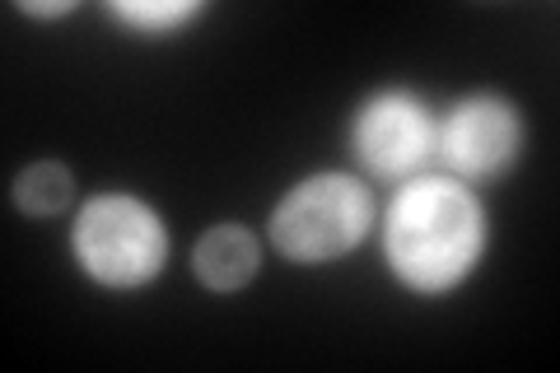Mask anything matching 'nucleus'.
Returning a JSON list of instances; mask_svg holds the SVG:
<instances>
[{
	"instance_id": "nucleus-1",
	"label": "nucleus",
	"mask_w": 560,
	"mask_h": 373,
	"mask_svg": "<svg viewBox=\"0 0 560 373\" xmlns=\"http://www.w3.org/2000/svg\"><path fill=\"white\" fill-rule=\"evenodd\" d=\"M486 247V210L458 177H416L388 210V261L416 294H448Z\"/></svg>"
},
{
	"instance_id": "nucleus-2",
	"label": "nucleus",
	"mask_w": 560,
	"mask_h": 373,
	"mask_svg": "<svg viewBox=\"0 0 560 373\" xmlns=\"http://www.w3.org/2000/svg\"><path fill=\"white\" fill-rule=\"evenodd\" d=\"M374 220L370 187L346 173L304 177L285 191V201L271 210V243L300 266L337 261L364 238Z\"/></svg>"
},
{
	"instance_id": "nucleus-3",
	"label": "nucleus",
	"mask_w": 560,
	"mask_h": 373,
	"mask_svg": "<svg viewBox=\"0 0 560 373\" xmlns=\"http://www.w3.org/2000/svg\"><path fill=\"white\" fill-rule=\"evenodd\" d=\"M75 257L98 285L113 290H136L160 276L168 257V234L164 220L154 215L145 201L121 197V191H103L75 220Z\"/></svg>"
},
{
	"instance_id": "nucleus-4",
	"label": "nucleus",
	"mask_w": 560,
	"mask_h": 373,
	"mask_svg": "<svg viewBox=\"0 0 560 373\" xmlns=\"http://www.w3.org/2000/svg\"><path fill=\"white\" fill-rule=\"evenodd\" d=\"M434 136H440L434 117L407 89L374 94L355 113V127H350L360 164L374 177H383V183H397V177H411L416 168H425L434 154Z\"/></svg>"
},
{
	"instance_id": "nucleus-5",
	"label": "nucleus",
	"mask_w": 560,
	"mask_h": 373,
	"mask_svg": "<svg viewBox=\"0 0 560 373\" xmlns=\"http://www.w3.org/2000/svg\"><path fill=\"white\" fill-rule=\"evenodd\" d=\"M523 150V117L514 113L510 98L477 94L458 103L440 136H434V154L444 159V168H453L467 183H490L504 168H514V159Z\"/></svg>"
},
{
	"instance_id": "nucleus-6",
	"label": "nucleus",
	"mask_w": 560,
	"mask_h": 373,
	"mask_svg": "<svg viewBox=\"0 0 560 373\" xmlns=\"http://www.w3.org/2000/svg\"><path fill=\"white\" fill-rule=\"evenodd\" d=\"M257 266H261V247L243 224L206 229V234L197 238V247H191V271H197L201 285L215 290V294L243 290L257 276Z\"/></svg>"
},
{
	"instance_id": "nucleus-7",
	"label": "nucleus",
	"mask_w": 560,
	"mask_h": 373,
	"mask_svg": "<svg viewBox=\"0 0 560 373\" xmlns=\"http://www.w3.org/2000/svg\"><path fill=\"white\" fill-rule=\"evenodd\" d=\"M70 197H75V177H70L66 164H51V159L24 168L20 183H14V206H20L24 215H38V220L61 215L70 206Z\"/></svg>"
},
{
	"instance_id": "nucleus-8",
	"label": "nucleus",
	"mask_w": 560,
	"mask_h": 373,
	"mask_svg": "<svg viewBox=\"0 0 560 373\" xmlns=\"http://www.w3.org/2000/svg\"><path fill=\"white\" fill-rule=\"evenodd\" d=\"M197 10H201L197 0H168V5H113L117 20H127V24L145 28V33H173L178 24H187Z\"/></svg>"
},
{
	"instance_id": "nucleus-9",
	"label": "nucleus",
	"mask_w": 560,
	"mask_h": 373,
	"mask_svg": "<svg viewBox=\"0 0 560 373\" xmlns=\"http://www.w3.org/2000/svg\"><path fill=\"white\" fill-rule=\"evenodd\" d=\"M28 14H70L75 5H70V0H61V5H24Z\"/></svg>"
}]
</instances>
